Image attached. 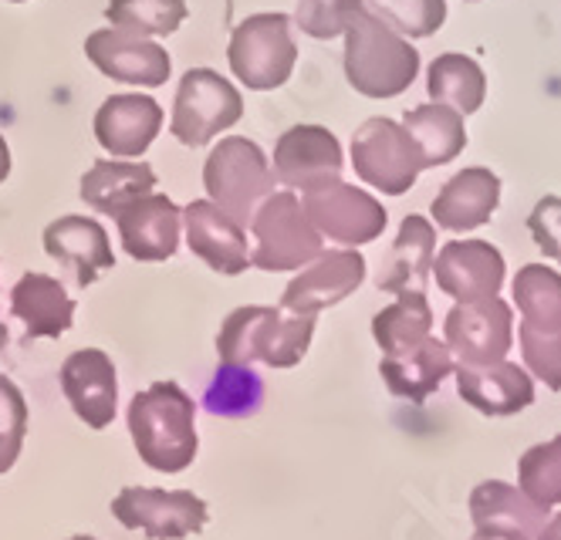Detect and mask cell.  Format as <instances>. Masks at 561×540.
I'll list each match as a JSON object with an SVG mask.
<instances>
[{
    "mask_svg": "<svg viewBox=\"0 0 561 540\" xmlns=\"http://www.w3.org/2000/svg\"><path fill=\"white\" fill-rule=\"evenodd\" d=\"M345 34V78L366 99L403 95L420 74V51L403 34L382 24L366 0H345L342 11Z\"/></svg>",
    "mask_w": 561,
    "mask_h": 540,
    "instance_id": "1",
    "label": "cell"
},
{
    "mask_svg": "<svg viewBox=\"0 0 561 540\" xmlns=\"http://www.w3.org/2000/svg\"><path fill=\"white\" fill-rule=\"evenodd\" d=\"M139 460L156 473H183L196 460V405L176 382H156L129 402Z\"/></svg>",
    "mask_w": 561,
    "mask_h": 540,
    "instance_id": "2",
    "label": "cell"
},
{
    "mask_svg": "<svg viewBox=\"0 0 561 540\" xmlns=\"http://www.w3.org/2000/svg\"><path fill=\"white\" fill-rule=\"evenodd\" d=\"M314 314H291L285 318L280 308L248 305L227 314L217 352L227 365H254L264 361L271 368H295L311 345Z\"/></svg>",
    "mask_w": 561,
    "mask_h": 540,
    "instance_id": "3",
    "label": "cell"
},
{
    "mask_svg": "<svg viewBox=\"0 0 561 540\" xmlns=\"http://www.w3.org/2000/svg\"><path fill=\"white\" fill-rule=\"evenodd\" d=\"M274 170L264 149L244 136H227L204 165V186L210 199L230 214L240 227H248L257 206L274 193Z\"/></svg>",
    "mask_w": 561,
    "mask_h": 540,
    "instance_id": "4",
    "label": "cell"
},
{
    "mask_svg": "<svg viewBox=\"0 0 561 540\" xmlns=\"http://www.w3.org/2000/svg\"><path fill=\"white\" fill-rule=\"evenodd\" d=\"M227 61H230V71L244 81L251 92L280 89L298 65L291 18L254 14L248 21H240L230 34Z\"/></svg>",
    "mask_w": 561,
    "mask_h": 540,
    "instance_id": "5",
    "label": "cell"
},
{
    "mask_svg": "<svg viewBox=\"0 0 561 540\" xmlns=\"http://www.w3.org/2000/svg\"><path fill=\"white\" fill-rule=\"evenodd\" d=\"M251 230L257 240L251 254V267H261L271 274L298 271L325 251L322 233L311 227V220L301 210V199L291 189L271 193L251 217Z\"/></svg>",
    "mask_w": 561,
    "mask_h": 540,
    "instance_id": "6",
    "label": "cell"
},
{
    "mask_svg": "<svg viewBox=\"0 0 561 540\" xmlns=\"http://www.w3.org/2000/svg\"><path fill=\"white\" fill-rule=\"evenodd\" d=\"M352 165L355 176L382 189L386 196H403L410 186H416L423 165V152L407 126L392 118H366L363 129L352 139Z\"/></svg>",
    "mask_w": 561,
    "mask_h": 540,
    "instance_id": "7",
    "label": "cell"
},
{
    "mask_svg": "<svg viewBox=\"0 0 561 540\" xmlns=\"http://www.w3.org/2000/svg\"><path fill=\"white\" fill-rule=\"evenodd\" d=\"M240 115H244V99L227 78L210 68H190L180 81L170 133L183 146L199 149L214 142L224 129L237 126Z\"/></svg>",
    "mask_w": 561,
    "mask_h": 540,
    "instance_id": "8",
    "label": "cell"
},
{
    "mask_svg": "<svg viewBox=\"0 0 561 540\" xmlns=\"http://www.w3.org/2000/svg\"><path fill=\"white\" fill-rule=\"evenodd\" d=\"M112 517L126 530H142L149 540H186L210 520L196 493L156 486H126L112 501Z\"/></svg>",
    "mask_w": 561,
    "mask_h": 540,
    "instance_id": "9",
    "label": "cell"
},
{
    "mask_svg": "<svg viewBox=\"0 0 561 540\" xmlns=\"http://www.w3.org/2000/svg\"><path fill=\"white\" fill-rule=\"evenodd\" d=\"M301 210L318 233L342 246H363L382 237L386 230V206L369 196L366 189H355L342 180L311 186L301 196Z\"/></svg>",
    "mask_w": 561,
    "mask_h": 540,
    "instance_id": "10",
    "label": "cell"
},
{
    "mask_svg": "<svg viewBox=\"0 0 561 540\" xmlns=\"http://www.w3.org/2000/svg\"><path fill=\"white\" fill-rule=\"evenodd\" d=\"M447 348L460 365H491L511 352L514 314L497 295L480 301H457L444 324Z\"/></svg>",
    "mask_w": 561,
    "mask_h": 540,
    "instance_id": "11",
    "label": "cell"
},
{
    "mask_svg": "<svg viewBox=\"0 0 561 540\" xmlns=\"http://www.w3.org/2000/svg\"><path fill=\"white\" fill-rule=\"evenodd\" d=\"M85 55L105 78L126 81V85H142V89L167 85V78L173 71L170 51L163 45L123 27L92 31L85 41Z\"/></svg>",
    "mask_w": 561,
    "mask_h": 540,
    "instance_id": "12",
    "label": "cell"
},
{
    "mask_svg": "<svg viewBox=\"0 0 561 540\" xmlns=\"http://www.w3.org/2000/svg\"><path fill=\"white\" fill-rule=\"evenodd\" d=\"M366 280V257L355 251H322L280 295V311L291 314H318L348 295Z\"/></svg>",
    "mask_w": 561,
    "mask_h": 540,
    "instance_id": "13",
    "label": "cell"
},
{
    "mask_svg": "<svg viewBox=\"0 0 561 540\" xmlns=\"http://www.w3.org/2000/svg\"><path fill=\"white\" fill-rule=\"evenodd\" d=\"M118 237L133 261L142 264H159L170 261L180 246V230H183V210L163 193H146L133 203H126L115 214Z\"/></svg>",
    "mask_w": 561,
    "mask_h": 540,
    "instance_id": "14",
    "label": "cell"
},
{
    "mask_svg": "<svg viewBox=\"0 0 561 540\" xmlns=\"http://www.w3.org/2000/svg\"><path fill=\"white\" fill-rule=\"evenodd\" d=\"M342 146L322 126H295L274 146V176L288 189H311L342 176Z\"/></svg>",
    "mask_w": 561,
    "mask_h": 540,
    "instance_id": "15",
    "label": "cell"
},
{
    "mask_svg": "<svg viewBox=\"0 0 561 540\" xmlns=\"http://www.w3.org/2000/svg\"><path fill=\"white\" fill-rule=\"evenodd\" d=\"M183 230L190 251L217 274H244L251 267L248 233L214 199H193L183 206Z\"/></svg>",
    "mask_w": 561,
    "mask_h": 540,
    "instance_id": "16",
    "label": "cell"
},
{
    "mask_svg": "<svg viewBox=\"0 0 561 540\" xmlns=\"http://www.w3.org/2000/svg\"><path fill=\"white\" fill-rule=\"evenodd\" d=\"M433 274L454 301L494 298L504 284V257L488 240H450L433 261Z\"/></svg>",
    "mask_w": 561,
    "mask_h": 540,
    "instance_id": "17",
    "label": "cell"
},
{
    "mask_svg": "<svg viewBox=\"0 0 561 540\" xmlns=\"http://www.w3.org/2000/svg\"><path fill=\"white\" fill-rule=\"evenodd\" d=\"M61 392L85 426L92 429L112 426L118 405V382H115V365L102 348H82L65 358Z\"/></svg>",
    "mask_w": 561,
    "mask_h": 540,
    "instance_id": "18",
    "label": "cell"
},
{
    "mask_svg": "<svg viewBox=\"0 0 561 540\" xmlns=\"http://www.w3.org/2000/svg\"><path fill=\"white\" fill-rule=\"evenodd\" d=\"M163 129V108L149 95H112L95 112V139L118 159H139Z\"/></svg>",
    "mask_w": 561,
    "mask_h": 540,
    "instance_id": "19",
    "label": "cell"
},
{
    "mask_svg": "<svg viewBox=\"0 0 561 540\" xmlns=\"http://www.w3.org/2000/svg\"><path fill=\"white\" fill-rule=\"evenodd\" d=\"M454 376L460 399L484 415H514L535 402L531 376L504 358L491 365H457Z\"/></svg>",
    "mask_w": 561,
    "mask_h": 540,
    "instance_id": "20",
    "label": "cell"
},
{
    "mask_svg": "<svg viewBox=\"0 0 561 540\" xmlns=\"http://www.w3.org/2000/svg\"><path fill=\"white\" fill-rule=\"evenodd\" d=\"M45 251L75 274L78 287L95 284L115 267L108 233L92 217H58L45 227Z\"/></svg>",
    "mask_w": 561,
    "mask_h": 540,
    "instance_id": "21",
    "label": "cell"
},
{
    "mask_svg": "<svg viewBox=\"0 0 561 540\" xmlns=\"http://www.w3.org/2000/svg\"><path fill=\"white\" fill-rule=\"evenodd\" d=\"M497 203H501V180L491 170H484V165H470V170L444 183V189L436 193L430 206V214L439 230L467 233L484 227L494 217Z\"/></svg>",
    "mask_w": 561,
    "mask_h": 540,
    "instance_id": "22",
    "label": "cell"
},
{
    "mask_svg": "<svg viewBox=\"0 0 561 540\" xmlns=\"http://www.w3.org/2000/svg\"><path fill=\"white\" fill-rule=\"evenodd\" d=\"M450 371H454V355H450L447 342H436L433 335L413 348L382 355V361H379V376H382L386 389L399 399L416 402V405L426 402Z\"/></svg>",
    "mask_w": 561,
    "mask_h": 540,
    "instance_id": "23",
    "label": "cell"
},
{
    "mask_svg": "<svg viewBox=\"0 0 561 540\" xmlns=\"http://www.w3.org/2000/svg\"><path fill=\"white\" fill-rule=\"evenodd\" d=\"M11 311L21 318L27 342L61 338L75 321V301L51 274H24L11 290Z\"/></svg>",
    "mask_w": 561,
    "mask_h": 540,
    "instance_id": "24",
    "label": "cell"
},
{
    "mask_svg": "<svg viewBox=\"0 0 561 540\" xmlns=\"http://www.w3.org/2000/svg\"><path fill=\"white\" fill-rule=\"evenodd\" d=\"M433 251H436L433 223L420 214H410L403 223H399V237L382 261V271L376 277L379 290H389V295L426 290V277L433 271Z\"/></svg>",
    "mask_w": 561,
    "mask_h": 540,
    "instance_id": "25",
    "label": "cell"
},
{
    "mask_svg": "<svg viewBox=\"0 0 561 540\" xmlns=\"http://www.w3.org/2000/svg\"><path fill=\"white\" fill-rule=\"evenodd\" d=\"M156 173L149 162L139 159H99L82 176V199L99 214L115 217L126 203L152 193Z\"/></svg>",
    "mask_w": 561,
    "mask_h": 540,
    "instance_id": "26",
    "label": "cell"
},
{
    "mask_svg": "<svg viewBox=\"0 0 561 540\" xmlns=\"http://www.w3.org/2000/svg\"><path fill=\"white\" fill-rule=\"evenodd\" d=\"M470 517H473V527L480 524L517 527L520 533H528L535 540L551 514L548 507L535 504L525 490H514L504 480H484L470 493Z\"/></svg>",
    "mask_w": 561,
    "mask_h": 540,
    "instance_id": "27",
    "label": "cell"
},
{
    "mask_svg": "<svg viewBox=\"0 0 561 540\" xmlns=\"http://www.w3.org/2000/svg\"><path fill=\"white\" fill-rule=\"evenodd\" d=\"M403 126L416 139L426 170L454 162L467 146L463 115L454 105H444V102H430V105H420V108L407 112Z\"/></svg>",
    "mask_w": 561,
    "mask_h": 540,
    "instance_id": "28",
    "label": "cell"
},
{
    "mask_svg": "<svg viewBox=\"0 0 561 540\" xmlns=\"http://www.w3.org/2000/svg\"><path fill=\"white\" fill-rule=\"evenodd\" d=\"M426 92L433 102L454 105L460 115H473L488 99V78L480 65L467 55H439L430 65L426 74Z\"/></svg>",
    "mask_w": 561,
    "mask_h": 540,
    "instance_id": "29",
    "label": "cell"
},
{
    "mask_svg": "<svg viewBox=\"0 0 561 540\" xmlns=\"http://www.w3.org/2000/svg\"><path fill=\"white\" fill-rule=\"evenodd\" d=\"M433 331V311L423 290H403L389 308L373 318V338L379 342L382 355H396L403 348L420 345Z\"/></svg>",
    "mask_w": 561,
    "mask_h": 540,
    "instance_id": "30",
    "label": "cell"
},
{
    "mask_svg": "<svg viewBox=\"0 0 561 540\" xmlns=\"http://www.w3.org/2000/svg\"><path fill=\"white\" fill-rule=\"evenodd\" d=\"M514 301L520 324L558 335L561 331V274L545 264H525L514 277Z\"/></svg>",
    "mask_w": 561,
    "mask_h": 540,
    "instance_id": "31",
    "label": "cell"
},
{
    "mask_svg": "<svg viewBox=\"0 0 561 540\" xmlns=\"http://www.w3.org/2000/svg\"><path fill=\"white\" fill-rule=\"evenodd\" d=\"M264 402V379L251 365H220L204 392V409L224 420H244Z\"/></svg>",
    "mask_w": 561,
    "mask_h": 540,
    "instance_id": "32",
    "label": "cell"
},
{
    "mask_svg": "<svg viewBox=\"0 0 561 540\" xmlns=\"http://www.w3.org/2000/svg\"><path fill=\"white\" fill-rule=\"evenodd\" d=\"M186 0H108L105 18L142 37H167L186 21Z\"/></svg>",
    "mask_w": 561,
    "mask_h": 540,
    "instance_id": "33",
    "label": "cell"
},
{
    "mask_svg": "<svg viewBox=\"0 0 561 540\" xmlns=\"http://www.w3.org/2000/svg\"><path fill=\"white\" fill-rule=\"evenodd\" d=\"M520 473V490H525L535 504L554 507L561 504V436L531 446L517 463Z\"/></svg>",
    "mask_w": 561,
    "mask_h": 540,
    "instance_id": "34",
    "label": "cell"
},
{
    "mask_svg": "<svg viewBox=\"0 0 561 540\" xmlns=\"http://www.w3.org/2000/svg\"><path fill=\"white\" fill-rule=\"evenodd\" d=\"M366 8L403 37H430L447 21V0H366Z\"/></svg>",
    "mask_w": 561,
    "mask_h": 540,
    "instance_id": "35",
    "label": "cell"
},
{
    "mask_svg": "<svg viewBox=\"0 0 561 540\" xmlns=\"http://www.w3.org/2000/svg\"><path fill=\"white\" fill-rule=\"evenodd\" d=\"M24 436H27V402L8 376H0V473H8L18 463Z\"/></svg>",
    "mask_w": 561,
    "mask_h": 540,
    "instance_id": "36",
    "label": "cell"
},
{
    "mask_svg": "<svg viewBox=\"0 0 561 540\" xmlns=\"http://www.w3.org/2000/svg\"><path fill=\"white\" fill-rule=\"evenodd\" d=\"M520 355L551 392H561V331L548 335V331L520 324Z\"/></svg>",
    "mask_w": 561,
    "mask_h": 540,
    "instance_id": "37",
    "label": "cell"
},
{
    "mask_svg": "<svg viewBox=\"0 0 561 540\" xmlns=\"http://www.w3.org/2000/svg\"><path fill=\"white\" fill-rule=\"evenodd\" d=\"M342 11L345 0H301L295 11V24L318 41H332L342 34Z\"/></svg>",
    "mask_w": 561,
    "mask_h": 540,
    "instance_id": "38",
    "label": "cell"
},
{
    "mask_svg": "<svg viewBox=\"0 0 561 540\" xmlns=\"http://www.w3.org/2000/svg\"><path fill=\"white\" fill-rule=\"evenodd\" d=\"M528 230L538 243V251L561 264V196H545L535 203Z\"/></svg>",
    "mask_w": 561,
    "mask_h": 540,
    "instance_id": "39",
    "label": "cell"
},
{
    "mask_svg": "<svg viewBox=\"0 0 561 540\" xmlns=\"http://www.w3.org/2000/svg\"><path fill=\"white\" fill-rule=\"evenodd\" d=\"M470 540H531L528 533H520L517 527H501V524H480Z\"/></svg>",
    "mask_w": 561,
    "mask_h": 540,
    "instance_id": "40",
    "label": "cell"
},
{
    "mask_svg": "<svg viewBox=\"0 0 561 540\" xmlns=\"http://www.w3.org/2000/svg\"><path fill=\"white\" fill-rule=\"evenodd\" d=\"M535 540H561V514L548 517V524L541 527V533Z\"/></svg>",
    "mask_w": 561,
    "mask_h": 540,
    "instance_id": "41",
    "label": "cell"
},
{
    "mask_svg": "<svg viewBox=\"0 0 561 540\" xmlns=\"http://www.w3.org/2000/svg\"><path fill=\"white\" fill-rule=\"evenodd\" d=\"M11 176V149L4 142V136H0V183H4Z\"/></svg>",
    "mask_w": 561,
    "mask_h": 540,
    "instance_id": "42",
    "label": "cell"
},
{
    "mask_svg": "<svg viewBox=\"0 0 561 540\" xmlns=\"http://www.w3.org/2000/svg\"><path fill=\"white\" fill-rule=\"evenodd\" d=\"M4 345H8V324L0 318V352H4Z\"/></svg>",
    "mask_w": 561,
    "mask_h": 540,
    "instance_id": "43",
    "label": "cell"
},
{
    "mask_svg": "<svg viewBox=\"0 0 561 540\" xmlns=\"http://www.w3.org/2000/svg\"><path fill=\"white\" fill-rule=\"evenodd\" d=\"M68 540H95V537H85V533H75V537H68Z\"/></svg>",
    "mask_w": 561,
    "mask_h": 540,
    "instance_id": "44",
    "label": "cell"
},
{
    "mask_svg": "<svg viewBox=\"0 0 561 540\" xmlns=\"http://www.w3.org/2000/svg\"><path fill=\"white\" fill-rule=\"evenodd\" d=\"M11 4H24V0H11Z\"/></svg>",
    "mask_w": 561,
    "mask_h": 540,
    "instance_id": "45",
    "label": "cell"
}]
</instances>
